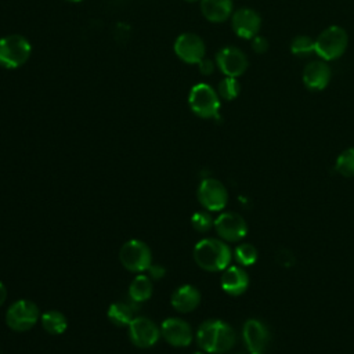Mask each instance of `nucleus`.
Wrapping results in <instances>:
<instances>
[{"label":"nucleus","mask_w":354,"mask_h":354,"mask_svg":"<svg viewBox=\"0 0 354 354\" xmlns=\"http://www.w3.org/2000/svg\"><path fill=\"white\" fill-rule=\"evenodd\" d=\"M196 342L206 353L225 354L234 347L236 335L232 326L227 322L221 319H207L199 325L196 330Z\"/></svg>","instance_id":"nucleus-1"},{"label":"nucleus","mask_w":354,"mask_h":354,"mask_svg":"<svg viewBox=\"0 0 354 354\" xmlns=\"http://www.w3.org/2000/svg\"><path fill=\"white\" fill-rule=\"evenodd\" d=\"M232 253L223 239L205 238L194 248V260L205 271H223L230 266Z\"/></svg>","instance_id":"nucleus-2"},{"label":"nucleus","mask_w":354,"mask_h":354,"mask_svg":"<svg viewBox=\"0 0 354 354\" xmlns=\"http://www.w3.org/2000/svg\"><path fill=\"white\" fill-rule=\"evenodd\" d=\"M30 43L21 35H8L0 39V66L15 69L24 65L30 57Z\"/></svg>","instance_id":"nucleus-3"},{"label":"nucleus","mask_w":354,"mask_h":354,"mask_svg":"<svg viewBox=\"0 0 354 354\" xmlns=\"http://www.w3.org/2000/svg\"><path fill=\"white\" fill-rule=\"evenodd\" d=\"M348 44V36L340 26H329L315 39V54L322 59L333 61L343 55Z\"/></svg>","instance_id":"nucleus-4"},{"label":"nucleus","mask_w":354,"mask_h":354,"mask_svg":"<svg viewBox=\"0 0 354 354\" xmlns=\"http://www.w3.org/2000/svg\"><path fill=\"white\" fill-rule=\"evenodd\" d=\"M188 104L191 111L199 118L210 119L218 116L220 97L217 91L206 83H198L191 88Z\"/></svg>","instance_id":"nucleus-5"},{"label":"nucleus","mask_w":354,"mask_h":354,"mask_svg":"<svg viewBox=\"0 0 354 354\" xmlns=\"http://www.w3.org/2000/svg\"><path fill=\"white\" fill-rule=\"evenodd\" d=\"M120 263L124 268L133 272H141L149 268L152 254L147 243L138 239H130L123 243L119 252Z\"/></svg>","instance_id":"nucleus-6"},{"label":"nucleus","mask_w":354,"mask_h":354,"mask_svg":"<svg viewBox=\"0 0 354 354\" xmlns=\"http://www.w3.org/2000/svg\"><path fill=\"white\" fill-rule=\"evenodd\" d=\"M39 319V307L30 300L14 301L6 314L7 325L17 332L30 329Z\"/></svg>","instance_id":"nucleus-7"},{"label":"nucleus","mask_w":354,"mask_h":354,"mask_svg":"<svg viewBox=\"0 0 354 354\" xmlns=\"http://www.w3.org/2000/svg\"><path fill=\"white\" fill-rule=\"evenodd\" d=\"M198 201L206 210L220 212L228 202L227 188L216 178H205L198 187Z\"/></svg>","instance_id":"nucleus-8"},{"label":"nucleus","mask_w":354,"mask_h":354,"mask_svg":"<svg viewBox=\"0 0 354 354\" xmlns=\"http://www.w3.org/2000/svg\"><path fill=\"white\" fill-rule=\"evenodd\" d=\"M213 225L218 236L227 242H238L248 234V224L245 218L234 212L221 213L214 220Z\"/></svg>","instance_id":"nucleus-9"},{"label":"nucleus","mask_w":354,"mask_h":354,"mask_svg":"<svg viewBox=\"0 0 354 354\" xmlns=\"http://www.w3.org/2000/svg\"><path fill=\"white\" fill-rule=\"evenodd\" d=\"M129 335L134 346L147 348L152 347L159 340L160 330L152 319L147 317H134L129 324Z\"/></svg>","instance_id":"nucleus-10"},{"label":"nucleus","mask_w":354,"mask_h":354,"mask_svg":"<svg viewBox=\"0 0 354 354\" xmlns=\"http://www.w3.org/2000/svg\"><path fill=\"white\" fill-rule=\"evenodd\" d=\"M177 57L187 64H199L205 58L206 47L203 40L195 33H183L174 41Z\"/></svg>","instance_id":"nucleus-11"},{"label":"nucleus","mask_w":354,"mask_h":354,"mask_svg":"<svg viewBox=\"0 0 354 354\" xmlns=\"http://www.w3.org/2000/svg\"><path fill=\"white\" fill-rule=\"evenodd\" d=\"M216 64L218 69L230 77H238L248 69V58L238 47H224L216 54Z\"/></svg>","instance_id":"nucleus-12"},{"label":"nucleus","mask_w":354,"mask_h":354,"mask_svg":"<svg viewBox=\"0 0 354 354\" xmlns=\"http://www.w3.org/2000/svg\"><path fill=\"white\" fill-rule=\"evenodd\" d=\"M242 337L246 348L250 353L264 351L271 340V333L264 322L256 318H250L243 324Z\"/></svg>","instance_id":"nucleus-13"},{"label":"nucleus","mask_w":354,"mask_h":354,"mask_svg":"<svg viewBox=\"0 0 354 354\" xmlns=\"http://www.w3.org/2000/svg\"><path fill=\"white\" fill-rule=\"evenodd\" d=\"M160 333L163 339L176 347H185L192 342V329L181 318H167L162 322Z\"/></svg>","instance_id":"nucleus-14"},{"label":"nucleus","mask_w":354,"mask_h":354,"mask_svg":"<svg viewBox=\"0 0 354 354\" xmlns=\"http://www.w3.org/2000/svg\"><path fill=\"white\" fill-rule=\"evenodd\" d=\"M231 25L236 36L242 39H253L260 30L261 18L257 11L252 8H239L232 14Z\"/></svg>","instance_id":"nucleus-15"},{"label":"nucleus","mask_w":354,"mask_h":354,"mask_svg":"<svg viewBox=\"0 0 354 354\" xmlns=\"http://www.w3.org/2000/svg\"><path fill=\"white\" fill-rule=\"evenodd\" d=\"M220 282L225 293L231 296H239L245 293L249 286V275L239 266H228L225 270H223Z\"/></svg>","instance_id":"nucleus-16"},{"label":"nucleus","mask_w":354,"mask_h":354,"mask_svg":"<svg viewBox=\"0 0 354 354\" xmlns=\"http://www.w3.org/2000/svg\"><path fill=\"white\" fill-rule=\"evenodd\" d=\"M330 80V68L322 61L310 62L303 71V83L311 91L324 90Z\"/></svg>","instance_id":"nucleus-17"},{"label":"nucleus","mask_w":354,"mask_h":354,"mask_svg":"<svg viewBox=\"0 0 354 354\" xmlns=\"http://www.w3.org/2000/svg\"><path fill=\"white\" fill-rule=\"evenodd\" d=\"M201 303V293L192 285H183L171 295V306L178 313H189Z\"/></svg>","instance_id":"nucleus-18"},{"label":"nucleus","mask_w":354,"mask_h":354,"mask_svg":"<svg viewBox=\"0 0 354 354\" xmlns=\"http://www.w3.org/2000/svg\"><path fill=\"white\" fill-rule=\"evenodd\" d=\"M232 0H201L203 17L210 22H224L232 14Z\"/></svg>","instance_id":"nucleus-19"},{"label":"nucleus","mask_w":354,"mask_h":354,"mask_svg":"<svg viewBox=\"0 0 354 354\" xmlns=\"http://www.w3.org/2000/svg\"><path fill=\"white\" fill-rule=\"evenodd\" d=\"M152 295V282L147 275H137L130 286H129V296L134 303H142L148 300Z\"/></svg>","instance_id":"nucleus-20"},{"label":"nucleus","mask_w":354,"mask_h":354,"mask_svg":"<svg viewBox=\"0 0 354 354\" xmlns=\"http://www.w3.org/2000/svg\"><path fill=\"white\" fill-rule=\"evenodd\" d=\"M108 318L111 319L112 324L118 326H129V324L134 318L133 307L123 301L112 303L108 308Z\"/></svg>","instance_id":"nucleus-21"},{"label":"nucleus","mask_w":354,"mask_h":354,"mask_svg":"<svg viewBox=\"0 0 354 354\" xmlns=\"http://www.w3.org/2000/svg\"><path fill=\"white\" fill-rule=\"evenodd\" d=\"M41 325L46 332L51 335H61L65 332L68 322L62 313L51 310V311H46L41 315Z\"/></svg>","instance_id":"nucleus-22"},{"label":"nucleus","mask_w":354,"mask_h":354,"mask_svg":"<svg viewBox=\"0 0 354 354\" xmlns=\"http://www.w3.org/2000/svg\"><path fill=\"white\" fill-rule=\"evenodd\" d=\"M335 170L343 177H354V148H347L339 153L335 162Z\"/></svg>","instance_id":"nucleus-23"},{"label":"nucleus","mask_w":354,"mask_h":354,"mask_svg":"<svg viewBox=\"0 0 354 354\" xmlns=\"http://www.w3.org/2000/svg\"><path fill=\"white\" fill-rule=\"evenodd\" d=\"M290 51L297 57H308L315 53V40L306 35L296 36L290 43Z\"/></svg>","instance_id":"nucleus-24"},{"label":"nucleus","mask_w":354,"mask_h":354,"mask_svg":"<svg viewBox=\"0 0 354 354\" xmlns=\"http://www.w3.org/2000/svg\"><path fill=\"white\" fill-rule=\"evenodd\" d=\"M234 256L241 266L248 267L257 261L259 254H257V249L252 243H241L235 248Z\"/></svg>","instance_id":"nucleus-25"},{"label":"nucleus","mask_w":354,"mask_h":354,"mask_svg":"<svg viewBox=\"0 0 354 354\" xmlns=\"http://www.w3.org/2000/svg\"><path fill=\"white\" fill-rule=\"evenodd\" d=\"M239 90H241V84H239V82L236 80V77L225 76V77L218 83L217 94H218V97H221L223 100L231 101V100H235V98L238 97Z\"/></svg>","instance_id":"nucleus-26"},{"label":"nucleus","mask_w":354,"mask_h":354,"mask_svg":"<svg viewBox=\"0 0 354 354\" xmlns=\"http://www.w3.org/2000/svg\"><path fill=\"white\" fill-rule=\"evenodd\" d=\"M191 224L198 232H206L213 227L214 220L207 212H196L191 217Z\"/></svg>","instance_id":"nucleus-27"},{"label":"nucleus","mask_w":354,"mask_h":354,"mask_svg":"<svg viewBox=\"0 0 354 354\" xmlns=\"http://www.w3.org/2000/svg\"><path fill=\"white\" fill-rule=\"evenodd\" d=\"M252 50L257 54H264L268 50V40L263 36H254L252 39Z\"/></svg>","instance_id":"nucleus-28"},{"label":"nucleus","mask_w":354,"mask_h":354,"mask_svg":"<svg viewBox=\"0 0 354 354\" xmlns=\"http://www.w3.org/2000/svg\"><path fill=\"white\" fill-rule=\"evenodd\" d=\"M277 261L285 267H289L293 264L295 261V257L293 254L289 252V250H279L278 254H277Z\"/></svg>","instance_id":"nucleus-29"},{"label":"nucleus","mask_w":354,"mask_h":354,"mask_svg":"<svg viewBox=\"0 0 354 354\" xmlns=\"http://www.w3.org/2000/svg\"><path fill=\"white\" fill-rule=\"evenodd\" d=\"M198 65H199V72H201L202 75H205V76L212 75L213 71H214V64H213V61H210V59H207V58H203Z\"/></svg>","instance_id":"nucleus-30"},{"label":"nucleus","mask_w":354,"mask_h":354,"mask_svg":"<svg viewBox=\"0 0 354 354\" xmlns=\"http://www.w3.org/2000/svg\"><path fill=\"white\" fill-rule=\"evenodd\" d=\"M148 271H149V277H151L152 279H159V278H162V277L166 274V271H165L163 267H160V266H152V264L149 266Z\"/></svg>","instance_id":"nucleus-31"},{"label":"nucleus","mask_w":354,"mask_h":354,"mask_svg":"<svg viewBox=\"0 0 354 354\" xmlns=\"http://www.w3.org/2000/svg\"><path fill=\"white\" fill-rule=\"evenodd\" d=\"M6 297H7V289H6V286L0 282V306L6 301Z\"/></svg>","instance_id":"nucleus-32"},{"label":"nucleus","mask_w":354,"mask_h":354,"mask_svg":"<svg viewBox=\"0 0 354 354\" xmlns=\"http://www.w3.org/2000/svg\"><path fill=\"white\" fill-rule=\"evenodd\" d=\"M250 354H264V351H256V353H250Z\"/></svg>","instance_id":"nucleus-33"},{"label":"nucleus","mask_w":354,"mask_h":354,"mask_svg":"<svg viewBox=\"0 0 354 354\" xmlns=\"http://www.w3.org/2000/svg\"><path fill=\"white\" fill-rule=\"evenodd\" d=\"M194 354H205V353H201V351H195Z\"/></svg>","instance_id":"nucleus-34"},{"label":"nucleus","mask_w":354,"mask_h":354,"mask_svg":"<svg viewBox=\"0 0 354 354\" xmlns=\"http://www.w3.org/2000/svg\"><path fill=\"white\" fill-rule=\"evenodd\" d=\"M185 1H189V3H192V1H198V0H185Z\"/></svg>","instance_id":"nucleus-35"},{"label":"nucleus","mask_w":354,"mask_h":354,"mask_svg":"<svg viewBox=\"0 0 354 354\" xmlns=\"http://www.w3.org/2000/svg\"><path fill=\"white\" fill-rule=\"evenodd\" d=\"M68 1H75L76 3V1H82V0H68Z\"/></svg>","instance_id":"nucleus-36"},{"label":"nucleus","mask_w":354,"mask_h":354,"mask_svg":"<svg viewBox=\"0 0 354 354\" xmlns=\"http://www.w3.org/2000/svg\"><path fill=\"white\" fill-rule=\"evenodd\" d=\"M235 354H241V353H235Z\"/></svg>","instance_id":"nucleus-37"}]
</instances>
